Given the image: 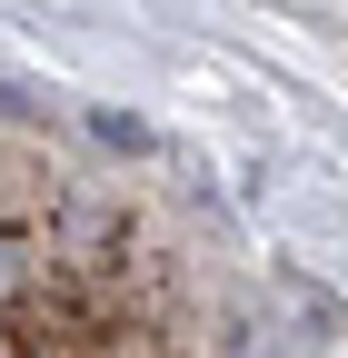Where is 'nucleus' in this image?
Listing matches in <instances>:
<instances>
[{
    "instance_id": "nucleus-2",
    "label": "nucleus",
    "mask_w": 348,
    "mask_h": 358,
    "mask_svg": "<svg viewBox=\"0 0 348 358\" xmlns=\"http://www.w3.org/2000/svg\"><path fill=\"white\" fill-rule=\"evenodd\" d=\"M0 110H10V120H30L40 100H30V90H20V80H0Z\"/></svg>"
},
{
    "instance_id": "nucleus-1",
    "label": "nucleus",
    "mask_w": 348,
    "mask_h": 358,
    "mask_svg": "<svg viewBox=\"0 0 348 358\" xmlns=\"http://www.w3.org/2000/svg\"><path fill=\"white\" fill-rule=\"evenodd\" d=\"M20 268H30V259H20V239H10V229H0V299H10V289H20Z\"/></svg>"
}]
</instances>
